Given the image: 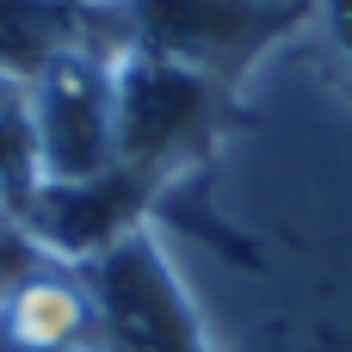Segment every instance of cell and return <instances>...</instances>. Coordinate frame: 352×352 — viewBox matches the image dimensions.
<instances>
[{"label":"cell","instance_id":"1","mask_svg":"<svg viewBox=\"0 0 352 352\" xmlns=\"http://www.w3.org/2000/svg\"><path fill=\"white\" fill-rule=\"evenodd\" d=\"M111 105H118V167L167 186L179 167L204 161L223 111V80L124 50L111 62Z\"/></svg>","mask_w":352,"mask_h":352},{"label":"cell","instance_id":"2","mask_svg":"<svg viewBox=\"0 0 352 352\" xmlns=\"http://www.w3.org/2000/svg\"><path fill=\"white\" fill-rule=\"evenodd\" d=\"M80 291L99 322V352H210L186 285L148 229L80 260Z\"/></svg>","mask_w":352,"mask_h":352},{"label":"cell","instance_id":"3","mask_svg":"<svg viewBox=\"0 0 352 352\" xmlns=\"http://www.w3.org/2000/svg\"><path fill=\"white\" fill-rule=\"evenodd\" d=\"M111 62L93 43L62 50L50 68L31 74V124L43 179H93L118 161V105H111Z\"/></svg>","mask_w":352,"mask_h":352},{"label":"cell","instance_id":"4","mask_svg":"<svg viewBox=\"0 0 352 352\" xmlns=\"http://www.w3.org/2000/svg\"><path fill=\"white\" fill-rule=\"evenodd\" d=\"M6 328L19 346H50V352L99 340V322H93L80 278H43V272H31L25 285L6 291Z\"/></svg>","mask_w":352,"mask_h":352},{"label":"cell","instance_id":"5","mask_svg":"<svg viewBox=\"0 0 352 352\" xmlns=\"http://www.w3.org/2000/svg\"><path fill=\"white\" fill-rule=\"evenodd\" d=\"M43 186L37 124H31V80L0 74V210L19 217Z\"/></svg>","mask_w":352,"mask_h":352},{"label":"cell","instance_id":"6","mask_svg":"<svg viewBox=\"0 0 352 352\" xmlns=\"http://www.w3.org/2000/svg\"><path fill=\"white\" fill-rule=\"evenodd\" d=\"M328 19H334V31H340V43L352 56V0H328Z\"/></svg>","mask_w":352,"mask_h":352}]
</instances>
